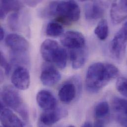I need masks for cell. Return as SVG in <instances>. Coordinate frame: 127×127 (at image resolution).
Listing matches in <instances>:
<instances>
[{
  "mask_svg": "<svg viewBox=\"0 0 127 127\" xmlns=\"http://www.w3.org/2000/svg\"><path fill=\"white\" fill-rule=\"evenodd\" d=\"M80 14V8L76 1H57L54 14L57 22L67 25L71 24L79 20Z\"/></svg>",
  "mask_w": 127,
  "mask_h": 127,
  "instance_id": "3",
  "label": "cell"
},
{
  "mask_svg": "<svg viewBox=\"0 0 127 127\" xmlns=\"http://www.w3.org/2000/svg\"><path fill=\"white\" fill-rule=\"evenodd\" d=\"M14 86H4L1 92V101L5 105L11 108L27 122L29 120V112L21 95Z\"/></svg>",
  "mask_w": 127,
  "mask_h": 127,
  "instance_id": "2",
  "label": "cell"
},
{
  "mask_svg": "<svg viewBox=\"0 0 127 127\" xmlns=\"http://www.w3.org/2000/svg\"><path fill=\"white\" fill-rule=\"evenodd\" d=\"M62 76L59 70L51 65H45L40 76V80L45 86L51 87L61 80Z\"/></svg>",
  "mask_w": 127,
  "mask_h": 127,
  "instance_id": "8",
  "label": "cell"
},
{
  "mask_svg": "<svg viewBox=\"0 0 127 127\" xmlns=\"http://www.w3.org/2000/svg\"><path fill=\"white\" fill-rule=\"evenodd\" d=\"M19 14L18 11L13 12L8 17V25L12 31H16L18 29Z\"/></svg>",
  "mask_w": 127,
  "mask_h": 127,
  "instance_id": "23",
  "label": "cell"
},
{
  "mask_svg": "<svg viewBox=\"0 0 127 127\" xmlns=\"http://www.w3.org/2000/svg\"><path fill=\"white\" fill-rule=\"evenodd\" d=\"M94 33L99 40L104 41L106 39L109 34V27L106 19H103L98 22Z\"/></svg>",
  "mask_w": 127,
  "mask_h": 127,
  "instance_id": "19",
  "label": "cell"
},
{
  "mask_svg": "<svg viewBox=\"0 0 127 127\" xmlns=\"http://www.w3.org/2000/svg\"><path fill=\"white\" fill-rule=\"evenodd\" d=\"M105 6L100 1H92L85 5V14L87 19L96 20L103 16Z\"/></svg>",
  "mask_w": 127,
  "mask_h": 127,
  "instance_id": "12",
  "label": "cell"
},
{
  "mask_svg": "<svg viewBox=\"0 0 127 127\" xmlns=\"http://www.w3.org/2000/svg\"><path fill=\"white\" fill-rule=\"evenodd\" d=\"M4 37V31L2 27L0 28V40L1 41Z\"/></svg>",
  "mask_w": 127,
  "mask_h": 127,
  "instance_id": "29",
  "label": "cell"
},
{
  "mask_svg": "<svg viewBox=\"0 0 127 127\" xmlns=\"http://www.w3.org/2000/svg\"><path fill=\"white\" fill-rule=\"evenodd\" d=\"M112 107L117 115L127 116V99L114 97L112 101Z\"/></svg>",
  "mask_w": 127,
  "mask_h": 127,
  "instance_id": "18",
  "label": "cell"
},
{
  "mask_svg": "<svg viewBox=\"0 0 127 127\" xmlns=\"http://www.w3.org/2000/svg\"><path fill=\"white\" fill-rule=\"evenodd\" d=\"M119 74L118 68L109 63H96L90 66L86 76V87L91 93H96Z\"/></svg>",
  "mask_w": 127,
  "mask_h": 127,
  "instance_id": "1",
  "label": "cell"
},
{
  "mask_svg": "<svg viewBox=\"0 0 127 127\" xmlns=\"http://www.w3.org/2000/svg\"><path fill=\"white\" fill-rule=\"evenodd\" d=\"M61 42L64 47L70 50L86 47L84 36L81 32L76 31H68L65 32L62 35Z\"/></svg>",
  "mask_w": 127,
  "mask_h": 127,
  "instance_id": "5",
  "label": "cell"
},
{
  "mask_svg": "<svg viewBox=\"0 0 127 127\" xmlns=\"http://www.w3.org/2000/svg\"><path fill=\"white\" fill-rule=\"evenodd\" d=\"M22 7V3L18 0H1L0 9L1 19L4 18L8 12L18 11Z\"/></svg>",
  "mask_w": 127,
  "mask_h": 127,
  "instance_id": "17",
  "label": "cell"
},
{
  "mask_svg": "<svg viewBox=\"0 0 127 127\" xmlns=\"http://www.w3.org/2000/svg\"><path fill=\"white\" fill-rule=\"evenodd\" d=\"M117 120L123 127H127V116L117 115Z\"/></svg>",
  "mask_w": 127,
  "mask_h": 127,
  "instance_id": "26",
  "label": "cell"
},
{
  "mask_svg": "<svg viewBox=\"0 0 127 127\" xmlns=\"http://www.w3.org/2000/svg\"><path fill=\"white\" fill-rule=\"evenodd\" d=\"M77 94V89L75 85L72 82L65 83L59 92V97L62 102L69 103L75 99Z\"/></svg>",
  "mask_w": 127,
  "mask_h": 127,
  "instance_id": "16",
  "label": "cell"
},
{
  "mask_svg": "<svg viewBox=\"0 0 127 127\" xmlns=\"http://www.w3.org/2000/svg\"><path fill=\"white\" fill-rule=\"evenodd\" d=\"M110 15L114 24H120L125 20L127 18V0L114 1L111 5Z\"/></svg>",
  "mask_w": 127,
  "mask_h": 127,
  "instance_id": "11",
  "label": "cell"
},
{
  "mask_svg": "<svg viewBox=\"0 0 127 127\" xmlns=\"http://www.w3.org/2000/svg\"><path fill=\"white\" fill-rule=\"evenodd\" d=\"M116 88L118 91L123 95L127 97V78H119L116 82Z\"/></svg>",
  "mask_w": 127,
  "mask_h": 127,
  "instance_id": "24",
  "label": "cell"
},
{
  "mask_svg": "<svg viewBox=\"0 0 127 127\" xmlns=\"http://www.w3.org/2000/svg\"><path fill=\"white\" fill-rule=\"evenodd\" d=\"M38 127H51V126H49L48 125H46L39 121L38 123Z\"/></svg>",
  "mask_w": 127,
  "mask_h": 127,
  "instance_id": "31",
  "label": "cell"
},
{
  "mask_svg": "<svg viewBox=\"0 0 127 127\" xmlns=\"http://www.w3.org/2000/svg\"><path fill=\"white\" fill-rule=\"evenodd\" d=\"M0 64L1 67L4 69L5 74L6 75H9L11 70V66L5 60L2 52H0Z\"/></svg>",
  "mask_w": 127,
  "mask_h": 127,
  "instance_id": "25",
  "label": "cell"
},
{
  "mask_svg": "<svg viewBox=\"0 0 127 127\" xmlns=\"http://www.w3.org/2000/svg\"><path fill=\"white\" fill-rule=\"evenodd\" d=\"M11 81L13 86L19 90L28 89L30 85V75L28 70L22 66H18L13 71Z\"/></svg>",
  "mask_w": 127,
  "mask_h": 127,
  "instance_id": "6",
  "label": "cell"
},
{
  "mask_svg": "<svg viewBox=\"0 0 127 127\" xmlns=\"http://www.w3.org/2000/svg\"><path fill=\"white\" fill-rule=\"evenodd\" d=\"M127 47V29L124 27L115 34L110 44V52L113 58L121 62L124 58Z\"/></svg>",
  "mask_w": 127,
  "mask_h": 127,
  "instance_id": "4",
  "label": "cell"
},
{
  "mask_svg": "<svg viewBox=\"0 0 127 127\" xmlns=\"http://www.w3.org/2000/svg\"><path fill=\"white\" fill-rule=\"evenodd\" d=\"M68 115L67 111L63 108H56L51 111H45L40 116L39 121L42 123L51 126L59 122L61 119Z\"/></svg>",
  "mask_w": 127,
  "mask_h": 127,
  "instance_id": "14",
  "label": "cell"
},
{
  "mask_svg": "<svg viewBox=\"0 0 127 127\" xmlns=\"http://www.w3.org/2000/svg\"></svg>",
  "mask_w": 127,
  "mask_h": 127,
  "instance_id": "33",
  "label": "cell"
},
{
  "mask_svg": "<svg viewBox=\"0 0 127 127\" xmlns=\"http://www.w3.org/2000/svg\"><path fill=\"white\" fill-rule=\"evenodd\" d=\"M70 59L74 69L81 68L86 64L88 59V51L86 47L76 50H70Z\"/></svg>",
  "mask_w": 127,
  "mask_h": 127,
  "instance_id": "15",
  "label": "cell"
},
{
  "mask_svg": "<svg viewBox=\"0 0 127 127\" xmlns=\"http://www.w3.org/2000/svg\"><path fill=\"white\" fill-rule=\"evenodd\" d=\"M81 127H93L92 124L89 122H86L84 123Z\"/></svg>",
  "mask_w": 127,
  "mask_h": 127,
  "instance_id": "30",
  "label": "cell"
},
{
  "mask_svg": "<svg viewBox=\"0 0 127 127\" xmlns=\"http://www.w3.org/2000/svg\"><path fill=\"white\" fill-rule=\"evenodd\" d=\"M68 55L66 50L63 48L60 47L54 59L53 63L60 69H64L66 66Z\"/></svg>",
  "mask_w": 127,
  "mask_h": 127,
  "instance_id": "22",
  "label": "cell"
},
{
  "mask_svg": "<svg viewBox=\"0 0 127 127\" xmlns=\"http://www.w3.org/2000/svg\"><path fill=\"white\" fill-rule=\"evenodd\" d=\"M110 111L109 104L106 101H101L98 103L94 110V114L96 119H102L107 116Z\"/></svg>",
  "mask_w": 127,
  "mask_h": 127,
  "instance_id": "21",
  "label": "cell"
},
{
  "mask_svg": "<svg viewBox=\"0 0 127 127\" xmlns=\"http://www.w3.org/2000/svg\"><path fill=\"white\" fill-rule=\"evenodd\" d=\"M36 101L39 107L45 111L57 108V99L52 93L47 90L39 91L36 95Z\"/></svg>",
  "mask_w": 127,
  "mask_h": 127,
  "instance_id": "10",
  "label": "cell"
},
{
  "mask_svg": "<svg viewBox=\"0 0 127 127\" xmlns=\"http://www.w3.org/2000/svg\"><path fill=\"white\" fill-rule=\"evenodd\" d=\"M64 31V28L62 24L57 21L49 23L46 27V34L51 37L60 36L63 34Z\"/></svg>",
  "mask_w": 127,
  "mask_h": 127,
  "instance_id": "20",
  "label": "cell"
},
{
  "mask_svg": "<svg viewBox=\"0 0 127 127\" xmlns=\"http://www.w3.org/2000/svg\"><path fill=\"white\" fill-rule=\"evenodd\" d=\"M25 2L28 4V5L33 6L34 5L35 6L39 2H40V1H26Z\"/></svg>",
  "mask_w": 127,
  "mask_h": 127,
  "instance_id": "28",
  "label": "cell"
},
{
  "mask_svg": "<svg viewBox=\"0 0 127 127\" xmlns=\"http://www.w3.org/2000/svg\"><path fill=\"white\" fill-rule=\"evenodd\" d=\"M5 42L13 53L24 54L29 49V43L27 40L17 34H8L5 38Z\"/></svg>",
  "mask_w": 127,
  "mask_h": 127,
  "instance_id": "7",
  "label": "cell"
},
{
  "mask_svg": "<svg viewBox=\"0 0 127 127\" xmlns=\"http://www.w3.org/2000/svg\"><path fill=\"white\" fill-rule=\"evenodd\" d=\"M94 127H105L104 122L102 119H96L94 124Z\"/></svg>",
  "mask_w": 127,
  "mask_h": 127,
  "instance_id": "27",
  "label": "cell"
},
{
  "mask_svg": "<svg viewBox=\"0 0 127 127\" xmlns=\"http://www.w3.org/2000/svg\"><path fill=\"white\" fill-rule=\"evenodd\" d=\"M68 127H74V126H69Z\"/></svg>",
  "mask_w": 127,
  "mask_h": 127,
  "instance_id": "32",
  "label": "cell"
},
{
  "mask_svg": "<svg viewBox=\"0 0 127 127\" xmlns=\"http://www.w3.org/2000/svg\"><path fill=\"white\" fill-rule=\"evenodd\" d=\"M0 122L2 127H31L27 122L24 123L8 108L0 110Z\"/></svg>",
  "mask_w": 127,
  "mask_h": 127,
  "instance_id": "9",
  "label": "cell"
},
{
  "mask_svg": "<svg viewBox=\"0 0 127 127\" xmlns=\"http://www.w3.org/2000/svg\"><path fill=\"white\" fill-rule=\"evenodd\" d=\"M60 48V45L57 41L52 39L46 40L43 42L40 48L42 57L48 63H53Z\"/></svg>",
  "mask_w": 127,
  "mask_h": 127,
  "instance_id": "13",
  "label": "cell"
}]
</instances>
